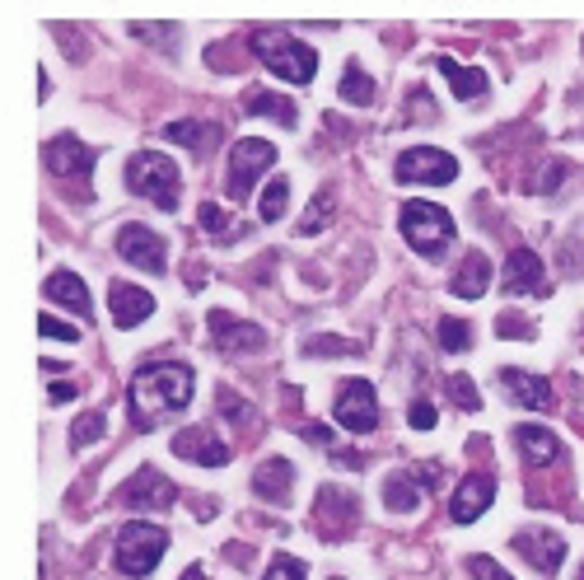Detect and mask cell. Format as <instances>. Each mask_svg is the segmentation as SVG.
<instances>
[{
	"label": "cell",
	"instance_id": "1",
	"mask_svg": "<svg viewBox=\"0 0 584 580\" xmlns=\"http://www.w3.org/2000/svg\"><path fill=\"white\" fill-rule=\"evenodd\" d=\"M197 374L183 361H160V366H141L131 374V427L150 431L160 417L183 412L192 403Z\"/></svg>",
	"mask_w": 584,
	"mask_h": 580
},
{
	"label": "cell",
	"instance_id": "2",
	"mask_svg": "<svg viewBox=\"0 0 584 580\" xmlns=\"http://www.w3.org/2000/svg\"><path fill=\"white\" fill-rule=\"evenodd\" d=\"M253 52H258V61L266 66V71L290 80V84H309L313 76H319V57H313V48H304V42L295 33H285V29H258Z\"/></svg>",
	"mask_w": 584,
	"mask_h": 580
},
{
	"label": "cell",
	"instance_id": "3",
	"mask_svg": "<svg viewBox=\"0 0 584 580\" xmlns=\"http://www.w3.org/2000/svg\"><path fill=\"white\" fill-rule=\"evenodd\" d=\"M127 188L137 197H145V202H154L160 211H173L178 207V164L169 160V154H154V150L131 154Z\"/></svg>",
	"mask_w": 584,
	"mask_h": 580
},
{
	"label": "cell",
	"instance_id": "4",
	"mask_svg": "<svg viewBox=\"0 0 584 580\" xmlns=\"http://www.w3.org/2000/svg\"><path fill=\"white\" fill-rule=\"evenodd\" d=\"M397 230L421 258H440L444 243L454 239V220H449V211L435 202H407L397 216Z\"/></svg>",
	"mask_w": 584,
	"mask_h": 580
},
{
	"label": "cell",
	"instance_id": "5",
	"mask_svg": "<svg viewBox=\"0 0 584 580\" xmlns=\"http://www.w3.org/2000/svg\"><path fill=\"white\" fill-rule=\"evenodd\" d=\"M164 552H169V533L160 524L131 520L118 529V571L122 576H150Z\"/></svg>",
	"mask_w": 584,
	"mask_h": 580
},
{
	"label": "cell",
	"instance_id": "6",
	"mask_svg": "<svg viewBox=\"0 0 584 580\" xmlns=\"http://www.w3.org/2000/svg\"><path fill=\"white\" fill-rule=\"evenodd\" d=\"M272 164H276V146H272V141H258V137L239 141V146L230 150V173H224V192H230L234 202H243V197H249V188H253Z\"/></svg>",
	"mask_w": 584,
	"mask_h": 580
},
{
	"label": "cell",
	"instance_id": "7",
	"mask_svg": "<svg viewBox=\"0 0 584 580\" xmlns=\"http://www.w3.org/2000/svg\"><path fill=\"white\" fill-rule=\"evenodd\" d=\"M397 183H431V188H444L459 178V160L449 150H435V146H412L397 154Z\"/></svg>",
	"mask_w": 584,
	"mask_h": 580
},
{
	"label": "cell",
	"instance_id": "8",
	"mask_svg": "<svg viewBox=\"0 0 584 580\" xmlns=\"http://www.w3.org/2000/svg\"><path fill=\"white\" fill-rule=\"evenodd\" d=\"M332 417L342 421L346 431H374L379 427V393L370 379H346V384H336V403H332Z\"/></svg>",
	"mask_w": 584,
	"mask_h": 580
},
{
	"label": "cell",
	"instance_id": "9",
	"mask_svg": "<svg viewBox=\"0 0 584 580\" xmlns=\"http://www.w3.org/2000/svg\"><path fill=\"white\" fill-rule=\"evenodd\" d=\"M118 501L131 506V510H169L178 501V487L160 473V468H137V473L122 482Z\"/></svg>",
	"mask_w": 584,
	"mask_h": 580
},
{
	"label": "cell",
	"instance_id": "10",
	"mask_svg": "<svg viewBox=\"0 0 584 580\" xmlns=\"http://www.w3.org/2000/svg\"><path fill=\"white\" fill-rule=\"evenodd\" d=\"M118 253H122L131 267H141V272H164V267H169L164 239L154 234L150 226H141V220H131V226L118 230Z\"/></svg>",
	"mask_w": 584,
	"mask_h": 580
},
{
	"label": "cell",
	"instance_id": "11",
	"mask_svg": "<svg viewBox=\"0 0 584 580\" xmlns=\"http://www.w3.org/2000/svg\"><path fill=\"white\" fill-rule=\"evenodd\" d=\"M491 501H496V478H491V473H467V478L459 482L454 501H449V516H454L459 524H473V520L486 516Z\"/></svg>",
	"mask_w": 584,
	"mask_h": 580
},
{
	"label": "cell",
	"instance_id": "12",
	"mask_svg": "<svg viewBox=\"0 0 584 580\" xmlns=\"http://www.w3.org/2000/svg\"><path fill=\"white\" fill-rule=\"evenodd\" d=\"M42 164H48L57 178H75V173L89 178V169H94V150L66 131V137H52L48 146H42Z\"/></svg>",
	"mask_w": 584,
	"mask_h": 580
},
{
	"label": "cell",
	"instance_id": "13",
	"mask_svg": "<svg viewBox=\"0 0 584 580\" xmlns=\"http://www.w3.org/2000/svg\"><path fill=\"white\" fill-rule=\"evenodd\" d=\"M211 338L224 356H234V351H262L266 347V328L258 323H243V319H230L224 309H211Z\"/></svg>",
	"mask_w": 584,
	"mask_h": 580
},
{
	"label": "cell",
	"instance_id": "14",
	"mask_svg": "<svg viewBox=\"0 0 584 580\" xmlns=\"http://www.w3.org/2000/svg\"><path fill=\"white\" fill-rule=\"evenodd\" d=\"M173 454L192 459V463H207V468H224V463H230V444L215 440L211 427H188V431L173 436Z\"/></svg>",
	"mask_w": 584,
	"mask_h": 580
},
{
	"label": "cell",
	"instance_id": "15",
	"mask_svg": "<svg viewBox=\"0 0 584 580\" xmlns=\"http://www.w3.org/2000/svg\"><path fill=\"white\" fill-rule=\"evenodd\" d=\"M514 552L524 557V562H533L537 571H556L561 567V557H566V539L552 529H524V533H514Z\"/></svg>",
	"mask_w": 584,
	"mask_h": 580
},
{
	"label": "cell",
	"instance_id": "16",
	"mask_svg": "<svg viewBox=\"0 0 584 580\" xmlns=\"http://www.w3.org/2000/svg\"><path fill=\"white\" fill-rule=\"evenodd\" d=\"M108 304H112V323L118 328H141L154 314V296L141 286H131V281H112Z\"/></svg>",
	"mask_w": 584,
	"mask_h": 580
},
{
	"label": "cell",
	"instance_id": "17",
	"mask_svg": "<svg viewBox=\"0 0 584 580\" xmlns=\"http://www.w3.org/2000/svg\"><path fill=\"white\" fill-rule=\"evenodd\" d=\"M501 286L510 296H528V290H543V258L533 249H514L505 258V272H501Z\"/></svg>",
	"mask_w": 584,
	"mask_h": 580
},
{
	"label": "cell",
	"instance_id": "18",
	"mask_svg": "<svg viewBox=\"0 0 584 580\" xmlns=\"http://www.w3.org/2000/svg\"><path fill=\"white\" fill-rule=\"evenodd\" d=\"M425 487H435V473H421V468H412V473H393L384 482V501H389V510H397V516H407V510L421 506Z\"/></svg>",
	"mask_w": 584,
	"mask_h": 580
},
{
	"label": "cell",
	"instance_id": "19",
	"mask_svg": "<svg viewBox=\"0 0 584 580\" xmlns=\"http://www.w3.org/2000/svg\"><path fill=\"white\" fill-rule=\"evenodd\" d=\"M501 384L510 389V398L520 408H537V412H547L552 408V384L543 374H528V370H505L501 374Z\"/></svg>",
	"mask_w": 584,
	"mask_h": 580
},
{
	"label": "cell",
	"instance_id": "20",
	"mask_svg": "<svg viewBox=\"0 0 584 580\" xmlns=\"http://www.w3.org/2000/svg\"><path fill=\"white\" fill-rule=\"evenodd\" d=\"M491 286V258L486 253H467L463 267L454 272V281H449V290H454L459 300H482Z\"/></svg>",
	"mask_w": 584,
	"mask_h": 580
},
{
	"label": "cell",
	"instance_id": "21",
	"mask_svg": "<svg viewBox=\"0 0 584 580\" xmlns=\"http://www.w3.org/2000/svg\"><path fill=\"white\" fill-rule=\"evenodd\" d=\"M435 66H440V76H444L449 84H454V99H463V103H473V99H482L486 89H491L486 71H477V66H459L454 57H440Z\"/></svg>",
	"mask_w": 584,
	"mask_h": 580
},
{
	"label": "cell",
	"instance_id": "22",
	"mask_svg": "<svg viewBox=\"0 0 584 580\" xmlns=\"http://www.w3.org/2000/svg\"><path fill=\"white\" fill-rule=\"evenodd\" d=\"M290 482H295V468H290V459H266L258 463V473H253V492L262 501H285L290 497Z\"/></svg>",
	"mask_w": 584,
	"mask_h": 580
},
{
	"label": "cell",
	"instance_id": "23",
	"mask_svg": "<svg viewBox=\"0 0 584 580\" xmlns=\"http://www.w3.org/2000/svg\"><path fill=\"white\" fill-rule=\"evenodd\" d=\"M164 137L178 141V146H188L192 154H211L215 141H220V127L215 122H169Z\"/></svg>",
	"mask_w": 584,
	"mask_h": 580
},
{
	"label": "cell",
	"instance_id": "24",
	"mask_svg": "<svg viewBox=\"0 0 584 580\" xmlns=\"http://www.w3.org/2000/svg\"><path fill=\"white\" fill-rule=\"evenodd\" d=\"M48 300L75 309V314H89V286L75 272H52L48 277Z\"/></svg>",
	"mask_w": 584,
	"mask_h": 580
},
{
	"label": "cell",
	"instance_id": "25",
	"mask_svg": "<svg viewBox=\"0 0 584 580\" xmlns=\"http://www.w3.org/2000/svg\"><path fill=\"white\" fill-rule=\"evenodd\" d=\"M514 440H520V450H524L528 463H556L561 459V440L547 427H520Z\"/></svg>",
	"mask_w": 584,
	"mask_h": 580
},
{
	"label": "cell",
	"instance_id": "26",
	"mask_svg": "<svg viewBox=\"0 0 584 580\" xmlns=\"http://www.w3.org/2000/svg\"><path fill=\"white\" fill-rule=\"evenodd\" d=\"M336 94H342L346 103H355V108H370L374 103V80L351 61L346 71H342V89H336Z\"/></svg>",
	"mask_w": 584,
	"mask_h": 580
},
{
	"label": "cell",
	"instance_id": "27",
	"mask_svg": "<svg viewBox=\"0 0 584 580\" xmlns=\"http://www.w3.org/2000/svg\"><path fill=\"white\" fill-rule=\"evenodd\" d=\"M249 113L276 118L281 127H295V103H290V99H281V94H249Z\"/></svg>",
	"mask_w": 584,
	"mask_h": 580
},
{
	"label": "cell",
	"instance_id": "28",
	"mask_svg": "<svg viewBox=\"0 0 584 580\" xmlns=\"http://www.w3.org/2000/svg\"><path fill=\"white\" fill-rule=\"evenodd\" d=\"M285 202H290V183H285V178H272V183H266V192H262V202H258V216H262V220H281V216H285Z\"/></svg>",
	"mask_w": 584,
	"mask_h": 580
},
{
	"label": "cell",
	"instance_id": "29",
	"mask_svg": "<svg viewBox=\"0 0 584 580\" xmlns=\"http://www.w3.org/2000/svg\"><path fill=\"white\" fill-rule=\"evenodd\" d=\"M103 431H108V421H103V412H84L75 427H71V450H84V444H94V440H103Z\"/></svg>",
	"mask_w": 584,
	"mask_h": 580
},
{
	"label": "cell",
	"instance_id": "30",
	"mask_svg": "<svg viewBox=\"0 0 584 580\" xmlns=\"http://www.w3.org/2000/svg\"><path fill=\"white\" fill-rule=\"evenodd\" d=\"M440 347L444 351H467L473 347V328L463 319H440Z\"/></svg>",
	"mask_w": 584,
	"mask_h": 580
},
{
	"label": "cell",
	"instance_id": "31",
	"mask_svg": "<svg viewBox=\"0 0 584 580\" xmlns=\"http://www.w3.org/2000/svg\"><path fill=\"white\" fill-rule=\"evenodd\" d=\"M328 516H342L346 524L355 520V497H342V492H332V487H323V501H319V520Z\"/></svg>",
	"mask_w": 584,
	"mask_h": 580
},
{
	"label": "cell",
	"instance_id": "32",
	"mask_svg": "<svg viewBox=\"0 0 584 580\" xmlns=\"http://www.w3.org/2000/svg\"><path fill=\"white\" fill-rule=\"evenodd\" d=\"M201 226H207V230H211V234H215L220 243H230V239H234V230H239L234 220L224 216V211H220L215 202H207V207H201Z\"/></svg>",
	"mask_w": 584,
	"mask_h": 580
},
{
	"label": "cell",
	"instance_id": "33",
	"mask_svg": "<svg viewBox=\"0 0 584 580\" xmlns=\"http://www.w3.org/2000/svg\"><path fill=\"white\" fill-rule=\"evenodd\" d=\"M332 207H336V202H332V188H323V192H319V207H313V211L300 220V234H319L328 220H332Z\"/></svg>",
	"mask_w": 584,
	"mask_h": 580
},
{
	"label": "cell",
	"instance_id": "34",
	"mask_svg": "<svg viewBox=\"0 0 584 580\" xmlns=\"http://www.w3.org/2000/svg\"><path fill=\"white\" fill-rule=\"evenodd\" d=\"M449 393H454V403H459L463 412H477V408H482V398H477V389H473V379H467V374L449 379Z\"/></svg>",
	"mask_w": 584,
	"mask_h": 580
},
{
	"label": "cell",
	"instance_id": "35",
	"mask_svg": "<svg viewBox=\"0 0 584 580\" xmlns=\"http://www.w3.org/2000/svg\"><path fill=\"white\" fill-rule=\"evenodd\" d=\"M262 580H304V562L300 557H272V567H266V576Z\"/></svg>",
	"mask_w": 584,
	"mask_h": 580
},
{
	"label": "cell",
	"instance_id": "36",
	"mask_svg": "<svg viewBox=\"0 0 584 580\" xmlns=\"http://www.w3.org/2000/svg\"><path fill=\"white\" fill-rule=\"evenodd\" d=\"M467 571H473L477 580H510V571L496 562V557H482V552H477V557H467Z\"/></svg>",
	"mask_w": 584,
	"mask_h": 580
},
{
	"label": "cell",
	"instance_id": "37",
	"mask_svg": "<svg viewBox=\"0 0 584 580\" xmlns=\"http://www.w3.org/2000/svg\"><path fill=\"white\" fill-rule=\"evenodd\" d=\"M38 332H42V338H57V342H80V328L61 323V319H52V314L38 319Z\"/></svg>",
	"mask_w": 584,
	"mask_h": 580
},
{
	"label": "cell",
	"instance_id": "38",
	"mask_svg": "<svg viewBox=\"0 0 584 580\" xmlns=\"http://www.w3.org/2000/svg\"><path fill=\"white\" fill-rule=\"evenodd\" d=\"M304 351H313V356H351L355 342H342V338H309Z\"/></svg>",
	"mask_w": 584,
	"mask_h": 580
},
{
	"label": "cell",
	"instance_id": "39",
	"mask_svg": "<svg viewBox=\"0 0 584 580\" xmlns=\"http://www.w3.org/2000/svg\"><path fill=\"white\" fill-rule=\"evenodd\" d=\"M220 417H230V421H253L258 412H253L249 403H243V398H234L230 389H224V393H220Z\"/></svg>",
	"mask_w": 584,
	"mask_h": 580
},
{
	"label": "cell",
	"instance_id": "40",
	"mask_svg": "<svg viewBox=\"0 0 584 580\" xmlns=\"http://www.w3.org/2000/svg\"><path fill=\"white\" fill-rule=\"evenodd\" d=\"M407 421L416 431H431L435 427V403H431V398H416V403L407 408Z\"/></svg>",
	"mask_w": 584,
	"mask_h": 580
},
{
	"label": "cell",
	"instance_id": "41",
	"mask_svg": "<svg viewBox=\"0 0 584 580\" xmlns=\"http://www.w3.org/2000/svg\"><path fill=\"white\" fill-rule=\"evenodd\" d=\"M131 33L150 42H178V24H131Z\"/></svg>",
	"mask_w": 584,
	"mask_h": 580
},
{
	"label": "cell",
	"instance_id": "42",
	"mask_svg": "<svg viewBox=\"0 0 584 580\" xmlns=\"http://www.w3.org/2000/svg\"><path fill=\"white\" fill-rule=\"evenodd\" d=\"M561 178H566V164H556V160H552V164H547L543 173L533 178V192H552V188L561 183Z\"/></svg>",
	"mask_w": 584,
	"mask_h": 580
},
{
	"label": "cell",
	"instance_id": "43",
	"mask_svg": "<svg viewBox=\"0 0 584 580\" xmlns=\"http://www.w3.org/2000/svg\"><path fill=\"white\" fill-rule=\"evenodd\" d=\"M496 332H501V338H533V323H524V319H501Z\"/></svg>",
	"mask_w": 584,
	"mask_h": 580
},
{
	"label": "cell",
	"instance_id": "44",
	"mask_svg": "<svg viewBox=\"0 0 584 580\" xmlns=\"http://www.w3.org/2000/svg\"><path fill=\"white\" fill-rule=\"evenodd\" d=\"M300 436H304V440H313V444H332V431H328V427H319V421H304Z\"/></svg>",
	"mask_w": 584,
	"mask_h": 580
},
{
	"label": "cell",
	"instance_id": "45",
	"mask_svg": "<svg viewBox=\"0 0 584 580\" xmlns=\"http://www.w3.org/2000/svg\"><path fill=\"white\" fill-rule=\"evenodd\" d=\"M52 403H71V398H75V384H52Z\"/></svg>",
	"mask_w": 584,
	"mask_h": 580
},
{
	"label": "cell",
	"instance_id": "46",
	"mask_svg": "<svg viewBox=\"0 0 584 580\" xmlns=\"http://www.w3.org/2000/svg\"><path fill=\"white\" fill-rule=\"evenodd\" d=\"M178 580H211V576H207V571H201V567H188V571H183V576H178Z\"/></svg>",
	"mask_w": 584,
	"mask_h": 580
},
{
	"label": "cell",
	"instance_id": "47",
	"mask_svg": "<svg viewBox=\"0 0 584 580\" xmlns=\"http://www.w3.org/2000/svg\"><path fill=\"white\" fill-rule=\"evenodd\" d=\"M580 580H584V567H580Z\"/></svg>",
	"mask_w": 584,
	"mask_h": 580
}]
</instances>
